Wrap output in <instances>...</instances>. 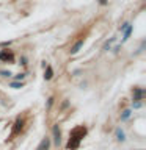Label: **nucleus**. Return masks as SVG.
Masks as SVG:
<instances>
[{
	"instance_id": "nucleus-1",
	"label": "nucleus",
	"mask_w": 146,
	"mask_h": 150,
	"mask_svg": "<svg viewBox=\"0 0 146 150\" xmlns=\"http://www.w3.org/2000/svg\"><path fill=\"white\" fill-rule=\"evenodd\" d=\"M85 136H87V127L79 125V127H75V128H72V131H71V134H69V141H68V144H66V149L68 150H77Z\"/></svg>"
},
{
	"instance_id": "nucleus-2",
	"label": "nucleus",
	"mask_w": 146,
	"mask_h": 150,
	"mask_svg": "<svg viewBox=\"0 0 146 150\" xmlns=\"http://www.w3.org/2000/svg\"><path fill=\"white\" fill-rule=\"evenodd\" d=\"M0 61H3V63H13V61H14L13 52H9V50H2V52H0Z\"/></svg>"
},
{
	"instance_id": "nucleus-3",
	"label": "nucleus",
	"mask_w": 146,
	"mask_h": 150,
	"mask_svg": "<svg viewBox=\"0 0 146 150\" xmlns=\"http://www.w3.org/2000/svg\"><path fill=\"white\" fill-rule=\"evenodd\" d=\"M52 134H54V144L58 147L60 142H61V130L58 125H54V128H52Z\"/></svg>"
},
{
	"instance_id": "nucleus-4",
	"label": "nucleus",
	"mask_w": 146,
	"mask_h": 150,
	"mask_svg": "<svg viewBox=\"0 0 146 150\" xmlns=\"http://www.w3.org/2000/svg\"><path fill=\"white\" fill-rule=\"evenodd\" d=\"M50 144H52L50 142V138H47V136H46V138L41 139V142L36 147V150H50Z\"/></svg>"
},
{
	"instance_id": "nucleus-5",
	"label": "nucleus",
	"mask_w": 146,
	"mask_h": 150,
	"mask_svg": "<svg viewBox=\"0 0 146 150\" xmlns=\"http://www.w3.org/2000/svg\"><path fill=\"white\" fill-rule=\"evenodd\" d=\"M143 97H145V89H141V88H134V100L140 102Z\"/></svg>"
},
{
	"instance_id": "nucleus-6",
	"label": "nucleus",
	"mask_w": 146,
	"mask_h": 150,
	"mask_svg": "<svg viewBox=\"0 0 146 150\" xmlns=\"http://www.w3.org/2000/svg\"><path fill=\"white\" fill-rule=\"evenodd\" d=\"M82 47H83V39H80V41H77V42H75V44H74L72 47H71L69 53H71V55H75V53H79V50L82 49Z\"/></svg>"
},
{
	"instance_id": "nucleus-7",
	"label": "nucleus",
	"mask_w": 146,
	"mask_h": 150,
	"mask_svg": "<svg viewBox=\"0 0 146 150\" xmlns=\"http://www.w3.org/2000/svg\"><path fill=\"white\" fill-rule=\"evenodd\" d=\"M22 124H24V122H22V119H17L16 122H14V128H13V133H11V136L17 134L19 131L22 130Z\"/></svg>"
},
{
	"instance_id": "nucleus-8",
	"label": "nucleus",
	"mask_w": 146,
	"mask_h": 150,
	"mask_svg": "<svg viewBox=\"0 0 146 150\" xmlns=\"http://www.w3.org/2000/svg\"><path fill=\"white\" fill-rule=\"evenodd\" d=\"M115 134H116V139L118 141H121V142H124V141H126V134H124V131H122L121 128H116L115 130Z\"/></svg>"
},
{
	"instance_id": "nucleus-9",
	"label": "nucleus",
	"mask_w": 146,
	"mask_h": 150,
	"mask_svg": "<svg viewBox=\"0 0 146 150\" xmlns=\"http://www.w3.org/2000/svg\"><path fill=\"white\" fill-rule=\"evenodd\" d=\"M54 77V69L50 67V66H46V72H44V78L46 80H50Z\"/></svg>"
},
{
	"instance_id": "nucleus-10",
	"label": "nucleus",
	"mask_w": 146,
	"mask_h": 150,
	"mask_svg": "<svg viewBox=\"0 0 146 150\" xmlns=\"http://www.w3.org/2000/svg\"><path fill=\"white\" fill-rule=\"evenodd\" d=\"M132 30H134V28H132V25H129V27L124 30V38H122V42H126L127 39H129V36L132 35Z\"/></svg>"
},
{
	"instance_id": "nucleus-11",
	"label": "nucleus",
	"mask_w": 146,
	"mask_h": 150,
	"mask_svg": "<svg viewBox=\"0 0 146 150\" xmlns=\"http://www.w3.org/2000/svg\"><path fill=\"white\" fill-rule=\"evenodd\" d=\"M116 41V38H110V39H108L105 44H104V47H102V50H110V45L113 44V42Z\"/></svg>"
},
{
	"instance_id": "nucleus-12",
	"label": "nucleus",
	"mask_w": 146,
	"mask_h": 150,
	"mask_svg": "<svg viewBox=\"0 0 146 150\" xmlns=\"http://www.w3.org/2000/svg\"><path fill=\"white\" fill-rule=\"evenodd\" d=\"M130 114H132V111L130 110H124L121 112V120H127L130 117Z\"/></svg>"
},
{
	"instance_id": "nucleus-13",
	"label": "nucleus",
	"mask_w": 146,
	"mask_h": 150,
	"mask_svg": "<svg viewBox=\"0 0 146 150\" xmlns=\"http://www.w3.org/2000/svg\"><path fill=\"white\" fill-rule=\"evenodd\" d=\"M11 88H14V89H21L22 86H24V83L22 81H13L11 84H9Z\"/></svg>"
},
{
	"instance_id": "nucleus-14",
	"label": "nucleus",
	"mask_w": 146,
	"mask_h": 150,
	"mask_svg": "<svg viewBox=\"0 0 146 150\" xmlns=\"http://www.w3.org/2000/svg\"><path fill=\"white\" fill-rule=\"evenodd\" d=\"M0 75H2V77H11V72H9V70H2V72H0Z\"/></svg>"
},
{
	"instance_id": "nucleus-15",
	"label": "nucleus",
	"mask_w": 146,
	"mask_h": 150,
	"mask_svg": "<svg viewBox=\"0 0 146 150\" xmlns=\"http://www.w3.org/2000/svg\"><path fill=\"white\" fill-rule=\"evenodd\" d=\"M14 78H16V81H21V80H24V78H25V74H17Z\"/></svg>"
},
{
	"instance_id": "nucleus-16",
	"label": "nucleus",
	"mask_w": 146,
	"mask_h": 150,
	"mask_svg": "<svg viewBox=\"0 0 146 150\" xmlns=\"http://www.w3.org/2000/svg\"><path fill=\"white\" fill-rule=\"evenodd\" d=\"M129 25H130V23H129V22H126V23H122V25L120 27V31H124V30H126V28H127V27H129Z\"/></svg>"
},
{
	"instance_id": "nucleus-17",
	"label": "nucleus",
	"mask_w": 146,
	"mask_h": 150,
	"mask_svg": "<svg viewBox=\"0 0 146 150\" xmlns=\"http://www.w3.org/2000/svg\"><path fill=\"white\" fill-rule=\"evenodd\" d=\"M54 100H55V98H54V97H50V98H49V100H47V110H49V108L52 106V103H54Z\"/></svg>"
},
{
	"instance_id": "nucleus-18",
	"label": "nucleus",
	"mask_w": 146,
	"mask_h": 150,
	"mask_svg": "<svg viewBox=\"0 0 146 150\" xmlns=\"http://www.w3.org/2000/svg\"><path fill=\"white\" fill-rule=\"evenodd\" d=\"M132 106H134L135 110H137V108H141V102H135V103H132Z\"/></svg>"
},
{
	"instance_id": "nucleus-19",
	"label": "nucleus",
	"mask_w": 146,
	"mask_h": 150,
	"mask_svg": "<svg viewBox=\"0 0 146 150\" xmlns=\"http://www.w3.org/2000/svg\"><path fill=\"white\" fill-rule=\"evenodd\" d=\"M21 64H24V66H25V64H27V59H25V58H24V56H22V58H21Z\"/></svg>"
},
{
	"instance_id": "nucleus-20",
	"label": "nucleus",
	"mask_w": 146,
	"mask_h": 150,
	"mask_svg": "<svg viewBox=\"0 0 146 150\" xmlns=\"http://www.w3.org/2000/svg\"><path fill=\"white\" fill-rule=\"evenodd\" d=\"M9 44H11L9 41H8V42H2V47H6V45H9Z\"/></svg>"
},
{
	"instance_id": "nucleus-21",
	"label": "nucleus",
	"mask_w": 146,
	"mask_h": 150,
	"mask_svg": "<svg viewBox=\"0 0 146 150\" xmlns=\"http://www.w3.org/2000/svg\"><path fill=\"white\" fill-rule=\"evenodd\" d=\"M99 3H101V5H107L108 2H107V0H99Z\"/></svg>"
},
{
	"instance_id": "nucleus-22",
	"label": "nucleus",
	"mask_w": 146,
	"mask_h": 150,
	"mask_svg": "<svg viewBox=\"0 0 146 150\" xmlns=\"http://www.w3.org/2000/svg\"><path fill=\"white\" fill-rule=\"evenodd\" d=\"M120 49H121V45H116V47H115V50H113V52L116 53V52H120Z\"/></svg>"
}]
</instances>
